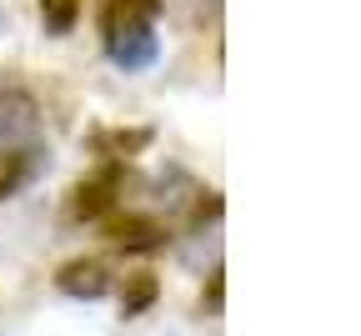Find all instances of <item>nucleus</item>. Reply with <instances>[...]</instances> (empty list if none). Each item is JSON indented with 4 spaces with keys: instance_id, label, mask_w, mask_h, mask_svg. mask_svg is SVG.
Masks as SVG:
<instances>
[{
    "instance_id": "nucleus-3",
    "label": "nucleus",
    "mask_w": 361,
    "mask_h": 336,
    "mask_svg": "<svg viewBox=\"0 0 361 336\" xmlns=\"http://www.w3.org/2000/svg\"><path fill=\"white\" fill-rule=\"evenodd\" d=\"M56 281H61V292H71V296H106V286H111L101 261H71V266H61Z\"/></svg>"
},
{
    "instance_id": "nucleus-2",
    "label": "nucleus",
    "mask_w": 361,
    "mask_h": 336,
    "mask_svg": "<svg viewBox=\"0 0 361 336\" xmlns=\"http://www.w3.org/2000/svg\"><path fill=\"white\" fill-rule=\"evenodd\" d=\"M30 126H35V101L25 90H0V146H16Z\"/></svg>"
},
{
    "instance_id": "nucleus-4",
    "label": "nucleus",
    "mask_w": 361,
    "mask_h": 336,
    "mask_svg": "<svg viewBox=\"0 0 361 336\" xmlns=\"http://www.w3.org/2000/svg\"><path fill=\"white\" fill-rule=\"evenodd\" d=\"M35 171V151L30 146H0V201L16 196Z\"/></svg>"
},
{
    "instance_id": "nucleus-5",
    "label": "nucleus",
    "mask_w": 361,
    "mask_h": 336,
    "mask_svg": "<svg viewBox=\"0 0 361 336\" xmlns=\"http://www.w3.org/2000/svg\"><path fill=\"white\" fill-rule=\"evenodd\" d=\"M111 191H116V171H106V176H96V181H80V186H75L71 211H75V216H101V211L116 201Z\"/></svg>"
},
{
    "instance_id": "nucleus-6",
    "label": "nucleus",
    "mask_w": 361,
    "mask_h": 336,
    "mask_svg": "<svg viewBox=\"0 0 361 336\" xmlns=\"http://www.w3.org/2000/svg\"><path fill=\"white\" fill-rule=\"evenodd\" d=\"M80 6H85V0H40V20H45V30H51V35H66V30H75V20H80Z\"/></svg>"
},
{
    "instance_id": "nucleus-1",
    "label": "nucleus",
    "mask_w": 361,
    "mask_h": 336,
    "mask_svg": "<svg viewBox=\"0 0 361 336\" xmlns=\"http://www.w3.org/2000/svg\"><path fill=\"white\" fill-rule=\"evenodd\" d=\"M156 11L161 0H106L101 6L106 56L121 71H146L156 61Z\"/></svg>"
}]
</instances>
